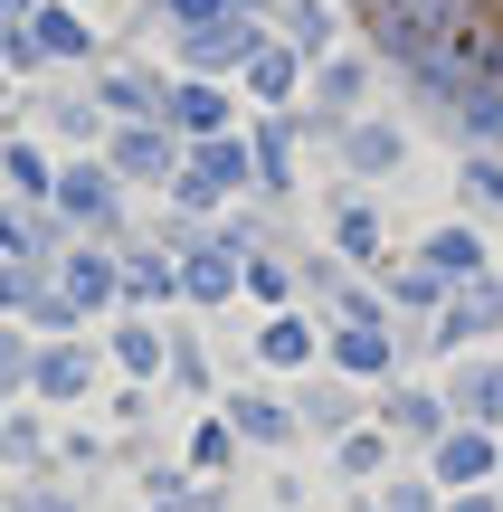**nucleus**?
Masks as SVG:
<instances>
[{
	"instance_id": "obj_1",
	"label": "nucleus",
	"mask_w": 503,
	"mask_h": 512,
	"mask_svg": "<svg viewBox=\"0 0 503 512\" xmlns=\"http://www.w3.org/2000/svg\"><path fill=\"white\" fill-rule=\"evenodd\" d=\"M390 48L418 57L428 86L466 95V124L503 133V0H361Z\"/></svg>"
},
{
	"instance_id": "obj_2",
	"label": "nucleus",
	"mask_w": 503,
	"mask_h": 512,
	"mask_svg": "<svg viewBox=\"0 0 503 512\" xmlns=\"http://www.w3.org/2000/svg\"><path fill=\"white\" fill-rule=\"evenodd\" d=\"M494 475H503L494 427H447V437L428 446V484L437 494H475V484H494Z\"/></svg>"
},
{
	"instance_id": "obj_3",
	"label": "nucleus",
	"mask_w": 503,
	"mask_h": 512,
	"mask_svg": "<svg viewBox=\"0 0 503 512\" xmlns=\"http://www.w3.org/2000/svg\"><path fill=\"white\" fill-rule=\"evenodd\" d=\"M228 427H238V446H257V456L295 446V418H285L276 399H228Z\"/></svg>"
},
{
	"instance_id": "obj_4",
	"label": "nucleus",
	"mask_w": 503,
	"mask_h": 512,
	"mask_svg": "<svg viewBox=\"0 0 503 512\" xmlns=\"http://www.w3.org/2000/svg\"><path fill=\"white\" fill-rule=\"evenodd\" d=\"M380 418H390V437H409V446H437V437H447V408H437L428 389H399Z\"/></svg>"
},
{
	"instance_id": "obj_5",
	"label": "nucleus",
	"mask_w": 503,
	"mask_h": 512,
	"mask_svg": "<svg viewBox=\"0 0 503 512\" xmlns=\"http://www.w3.org/2000/svg\"><path fill=\"white\" fill-rule=\"evenodd\" d=\"M456 408H466V427H503V370H466V389H456Z\"/></svg>"
},
{
	"instance_id": "obj_6",
	"label": "nucleus",
	"mask_w": 503,
	"mask_h": 512,
	"mask_svg": "<svg viewBox=\"0 0 503 512\" xmlns=\"http://www.w3.org/2000/svg\"><path fill=\"white\" fill-rule=\"evenodd\" d=\"M390 456H399V437H342V475H352V484H380V475H390Z\"/></svg>"
},
{
	"instance_id": "obj_7",
	"label": "nucleus",
	"mask_w": 503,
	"mask_h": 512,
	"mask_svg": "<svg viewBox=\"0 0 503 512\" xmlns=\"http://www.w3.org/2000/svg\"><path fill=\"white\" fill-rule=\"evenodd\" d=\"M447 494H437L428 475H380V512H437Z\"/></svg>"
},
{
	"instance_id": "obj_8",
	"label": "nucleus",
	"mask_w": 503,
	"mask_h": 512,
	"mask_svg": "<svg viewBox=\"0 0 503 512\" xmlns=\"http://www.w3.org/2000/svg\"><path fill=\"white\" fill-rule=\"evenodd\" d=\"M38 389H48V399H76V389H86V351H48V361H38Z\"/></svg>"
},
{
	"instance_id": "obj_9",
	"label": "nucleus",
	"mask_w": 503,
	"mask_h": 512,
	"mask_svg": "<svg viewBox=\"0 0 503 512\" xmlns=\"http://www.w3.org/2000/svg\"><path fill=\"white\" fill-rule=\"evenodd\" d=\"M266 361H276V370H304V361H314V332H304V323H266Z\"/></svg>"
},
{
	"instance_id": "obj_10",
	"label": "nucleus",
	"mask_w": 503,
	"mask_h": 512,
	"mask_svg": "<svg viewBox=\"0 0 503 512\" xmlns=\"http://www.w3.org/2000/svg\"><path fill=\"white\" fill-rule=\"evenodd\" d=\"M228 456H238V427H228V418H219V427H200V437H190V465H200V475H219Z\"/></svg>"
},
{
	"instance_id": "obj_11",
	"label": "nucleus",
	"mask_w": 503,
	"mask_h": 512,
	"mask_svg": "<svg viewBox=\"0 0 503 512\" xmlns=\"http://www.w3.org/2000/svg\"><path fill=\"white\" fill-rule=\"evenodd\" d=\"M333 361H342V370H390V342H380V332H342Z\"/></svg>"
},
{
	"instance_id": "obj_12",
	"label": "nucleus",
	"mask_w": 503,
	"mask_h": 512,
	"mask_svg": "<svg viewBox=\"0 0 503 512\" xmlns=\"http://www.w3.org/2000/svg\"><path fill=\"white\" fill-rule=\"evenodd\" d=\"M67 285H76V304H105V294H114V266H105V256H76Z\"/></svg>"
},
{
	"instance_id": "obj_13",
	"label": "nucleus",
	"mask_w": 503,
	"mask_h": 512,
	"mask_svg": "<svg viewBox=\"0 0 503 512\" xmlns=\"http://www.w3.org/2000/svg\"><path fill=\"white\" fill-rule=\"evenodd\" d=\"M114 361H124V370H162V342L133 323V332H114Z\"/></svg>"
},
{
	"instance_id": "obj_14",
	"label": "nucleus",
	"mask_w": 503,
	"mask_h": 512,
	"mask_svg": "<svg viewBox=\"0 0 503 512\" xmlns=\"http://www.w3.org/2000/svg\"><path fill=\"white\" fill-rule=\"evenodd\" d=\"M0 456H10V465H38V427L10 418V427H0Z\"/></svg>"
},
{
	"instance_id": "obj_15",
	"label": "nucleus",
	"mask_w": 503,
	"mask_h": 512,
	"mask_svg": "<svg viewBox=\"0 0 503 512\" xmlns=\"http://www.w3.org/2000/svg\"><path fill=\"white\" fill-rule=\"evenodd\" d=\"M10 512H76V494H57V484H29V494H19Z\"/></svg>"
},
{
	"instance_id": "obj_16",
	"label": "nucleus",
	"mask_w": 503,
	"mask_h": 512,
	"mask_svg": "<svg viewBox=\"0 0 503 512\" xmlns=\"http://www.w3.org/2000/svg\"><path fill=\"white\" fill-rule=\"evenodd\" d=\"M437 512H503V494H494V484H475V494H447Z\"/></svg>"
},
{
	"instance_id": "obj_17",
	"label": "nucleus",
	"mask_w": 503,
	"mask_h": 512,
	"mask_svg": "<svg viewBox=\"0 0 503 512\" xmlns=\"http://www.w3.org/2000/svg\"><path fill=\"white\" fill-rule=\"evenodd\" d=\"M0 370H19V351H10V342H0Z\"/></svg>"
},
{
	"instance_id": "obj_18",
	"label": "nucleus",
	"mask_w": 503,
	"mask_h": 512,
	"mask_svg": "<svg viewBox=\"0 0 503 512\" xmlns=\"http://www.w3.org/2000/svg\"><path fill=\"white\" fill-rule=\"evenodd\" d=\"M494 494H503V475H494Z\"/></svg>"
}]
</instances>
